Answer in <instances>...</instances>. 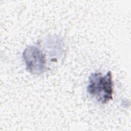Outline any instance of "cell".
I'll use <instances>...</instances> for the list:
<instances>
[{
	"mask_svg": "<svg viewBox=\"0 0 131 131\" xmlns=\"http://www.w3.org/2000/svg\"><path fill=\"white\" fill-rule=\"evenodd\" d=\"M26 69L33 74H42L46 70V59L39 48L34 46L27 47L23 53Z\"/></svg>",
	"mask_w": 131,
	"mask_h": 131,
	"instance_id": "obj_2",
	"label": "cell"
},
{
	"mask_svg": "<svg viewBox=\"0 0 131 131\" xmlns=\"http://www.w3.org/2000/svg\"><path fill=\"white\" fill-rule=\"evenodd\" d=\"M88 93L98 102L108 103L113 99V82L111 71L104 76L99 72L92 73L89 79L87 87Z\"/></svg>",
	"mask_w": 131,
	"mask_h": 131,
	"instance_id": "obj_1",
	"label": "cell"
}]
</instances>
